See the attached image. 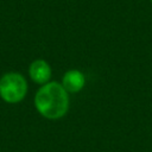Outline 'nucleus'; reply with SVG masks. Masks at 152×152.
Segmentation results:
<instances>
[{"label": "nucleus", "mask_w": 152, "mask_h": 152, "mask_svg": "<svg viewBox=\"0 0 152 152\" xmlns=\"http://www.w3.org/2000/svg\"><path fill=\"white\" fill-rule=\"evenodd\" d=\"M150 1H151V4H152V0H150Z\"/></svg>", "instance_id": "nucleus-5"}, {"label": "nucleus", "mask_w": 152, "mask_h": 152, "mask_svg": "<svg viewBox=\"0 0 152 152\" xmlns=\"http://www.w3.org/2000/svg\"><path fill=\"white\" fill-rule=\"evenodd\" d=\"M27 93V82L19 72H7L0 78V97L7 103L20 102Z\"/></svg>", "instance_id": "nucleus-2"}, {"label": "nucleus", "mask_w": 152, "mask_h": 152, "mask_svg": "<svg viewBox=\"0 0 152 152\" xmlns=\"http://www.w3.org/2000/svg\"><path fill=\"white\" fill-rule=\"evenodd\" d=\"M62 86L68 93H78L86 86V76L82 71L71 69L64 74L62 78Z\"/></svg>", "instance_id": "nucleus-4"}, {"label": "nucleus", "mask_w": 152, "mask_h": 152, "mask_svg": "<svg viewBox=\"0 0 152 152\" xmlns=\"http://www.w3.org/2000/svg\"><path fill=\"white\" fill-rule=\"evenodd\" d=\"M51 66L44 59H36L31 63L28 68V75L31 80L38 84H45L51 78Z\"/></svg>", "instance_id": "nucleus-3"}, {"label": "nucleus", "mask_w": 152, "mask_h": 152, "mask_svg": "<svg viewBox=\"0 0 152 152\" xmlns=\"http://www.w3.org/2000/svg\"><path fill=\"white\" fill-rule=\"evenodd\" d=\"M34 106L40 115L56 120L63 118L69 109V95L62 83L48 82L43 84L34 96Z\"/></svg>", "instance_id": "nucleus-1"}]
</instances>
